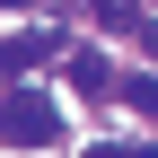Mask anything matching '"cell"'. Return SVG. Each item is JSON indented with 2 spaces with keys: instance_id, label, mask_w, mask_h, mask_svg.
Masks as SVG:
<instances>
[{
  "instance_id": "3957f363",
  "label": "cell",
  "mask_w": 158,
  "mask_h": 158,
  "mask_svg": "<svg viewBox=\"0 0 158 158\" xmlns=\"http://www.w3.org/2000/svg\"><path fill=\"white\" fill-rule=\"evenodd\" d=\"M70 88H88V97H106V88H114V70H106V53H79V44H70Z\"/></svg>"
},
{
  "instance_id": "52a82bcc",
  "label": "cell",
  "mask_w": 158,
  "mask_h": 158,
  "mask_svg": "<svg viewBox=\"0 0 158 158\" xmlns=\"http://www.w3.org/2000/svg\"><path fill=\"white\" fill-rule=\"evenodd\" d=\"M88 158H123V149H88Z\"/></svg>"
},
{
  "instance_id": "7a4b0ae2",
  "label": "cell",
  "mask_w": 158,
  "mask_h": 158,
  "mask_svg": "<svg viewBox=\"0 0 158 158\" xmlns=\"http://www.w3.org/2000/svg\"><path fill=\"white\" fill-rule=\"evenodd\" d=\"M53 53H62V35H0V79L18 88V79H27V70H44Z\"/></svg>"
},
{
  "instance_id": "6da1fadb",
  "label": "cell",
  "mask_w": 158,
  "mask_h": 158,
  "mask_svg": "<svg viewBox=\"0 0 158 158\" xmlns=\"http://www.w3.org/2000/svg\"><path fill=\"white\" fill-rule=\"evenodd\" d=\"M53 132H62L53 97H35V88H9L0 97V141L9 149H53Z\"/></svg>"
},
{
  "instance_id": "5b68a950",
  "label": "cell",
  "mask_w": 158,
  "mask_h": 158,
  "mask_svg": "<svg viewBox=\"0 0 158 158\" xmlns=\"http://www.w3.org/2000/svg\"><path fill=\"white\" fill-rule=\"evenodd\" d=\"M97 18H106V27H123V35H132V27H141V0H97Z\"/></svg>"
},
{
  "instance_id": "277c9868",
  "label": "cell",
  "mask_w": 158,
  "mask_h": 158,
  "mask_svg": "<svg viewBox=\"0 0 158 158\" xmlns=\"http://www.w3.org/2000/svg\"><path fill=\"white\" fill-rule=\"evenodd\" d=\"M123 106H132V114H149V123H158V79H123Z\"/></svg>"
},
{
  "instance_id": "8992f818",
  "label": "cell",
  "mask_w": 158,
  "mask_h": 158,
  "mask_svg": "<svg viewBox=\"0 0 158 158\" xmlns=\"http://www.w3.org/2000/svg\"><path fill=\"white\" fill-rule=\"evenodd\" d=\"M123 158H158V141H141V149H123Z\"/></svg>"
},
{
  "instance_id": "ba28073f",
  "label": "cell",
  "mask_w": 158,
  "mask_h": 158,
  "mask_svg": "<svg viewBox=\"0 0 158 158\" xmlns=\"http://www.w3.org/2000/svg\"><path fill=\"white\" fill-rule=\"evenodd\" d=\"M0 9H27V0H0Z\"/></svg>"
}]
</instances>
